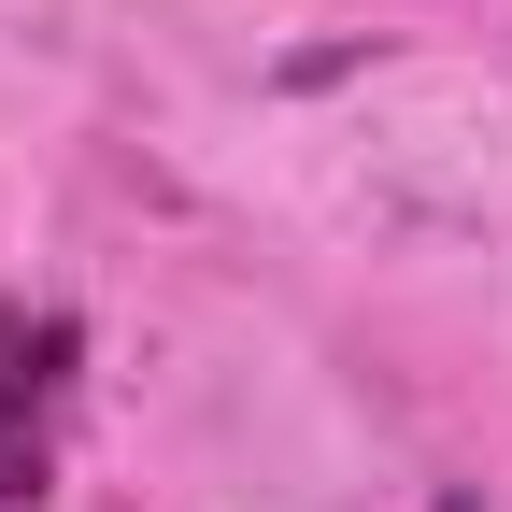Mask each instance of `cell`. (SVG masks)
Returning <instances> with one entry per match:
<instances>
[{
  "mask_svg": "<svg viewBox=\"0 0 512 512\" xmlns=\"http://www.w3.org/2000/svg\"><path fill=\"white\" fill-rule=\"evenodd\" d=\"M72 313L0 299V512H29L57 484V413H72Z\"/></svg>",
  "mask_w": 512,
  "mask_h": 512,
  "instance_id": "cell-1",
  "label": "cell"
}]
</instances>
